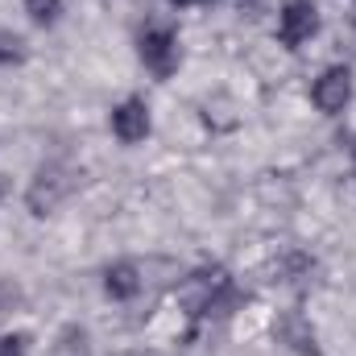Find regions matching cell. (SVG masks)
I'll use <instances>...</instances> for the list:
<instances>
[{"label": "cell", "instance_id": "obj_6", "mask_svg": "<svg viewBox=\"0 0 356 356\" xmlns=\"http://www.w3.org/2000/svg\"><path fill=\"white\" fill-rule=\"evenodd\" d=\"M104 290L112 294V298H137V290H141V273L137 266H129V261H120V266H112L104 273Z\"/></svg>", "mask_w": 356, "mask_h": 356}, {"label": "cell", "instance_id": "obj_5", "mask_svg": "<svg viewBox=\"0 0 356 356\" xmlns=\"http://www.w3.org/2000/svg\"><path fill=\"white\" fill-rule=\"evenodd\" d=\"M112 133L124 141V145H137L149 137V108L145 99H124L112 108Z\"/></svg>", "mask_w": 356, "mask_h": 356}, {"label": "cell", "instance_id": "obj_11", "mask_svg": "<svg viewBox=\"0 0 356 356\" xmlns=\"http://www.w3.org/2000/svg\"><path fill=\"white\" fill-rule=\"evenodd\" d=\"M170 4H203V0H170Z\"/></svg>", "mask_w": 356, "mask_h": 356}, {"label": "cell", "instance_id": "obj_7", "mask_svg": "<svg viewBox=\"0 0 356 356\" xmlns=\"http://www.w3.org/2000/svg\"><path fill=\"white\" fill-rule=\"evenodd\" d=\"M277 336H282L290 348H298V353H311V356H315V332H311V323H307L302 315H286V319L277 323Z\"/></svg>", "mask_w": 356, "mask_h": 356}, {"label": "cell", "instance_id": "obj_10", "mask_svg": "<svg viewBox=\"0 0 356 356\" xmlns=\"http://www.w3.org/2000/svg\"><path fill=\"white\" fill-rule=\"evenodd\" d=\"M0 356H25V340L21 336H0Z\"/></svg>", "mask_w": 356, "mask_h": 356}, {"label": "cell", "instance_id": "obj_8", "mask_svg": "<svg viewBox=\"0 0 356 356\" xmlns=\"http://www.w3.org/2000/svg\"><path fill=\"white\" fill-rule=\"evenodd\" d=\"M25 13L33 17V25H54L58 21V13H63V0H25Z\"/></svg>", "mask_w": 356, "mask_h": 356}, {"label": "cell", "instance_id": "obj_3", "mask_svg": "<svg viewBox=\"0 0 356 356\" xmlns=\"http://www.w3.org/2000/svg\"><path fill=\"white\" fill-rule=\"evenodd\" d=\"M315 33H319V8H315L311 0H290V4L282 8V21H277V38H282V46L298 50V46L311 42Z\"/></svg>", "mask_w": 356, "mask_h": 356}, {"label": "cell", "instance_id": "obj_1", "mask_svg": "<svg viewBox=\"0 0 356 356\" xmlns=\"http://www.w3.org/2000/svg\"><path fill=\"white\" fill-rule=\"evenodd\" d=\"M137 54L141 63L158 75V79H170L182 63V50H178V33L170 25H149L141 38H137Z\"/></svg>", "mask_w": 356, "mask_h": 356}, {"label": "cell", "instance_id": "obj_9", "mask_svg": "<svg viewBox=\"0 0 356 356\" xmlns=\"http://www.w3.org/2000/svg\"><path fill=\"white\" fill-rule=\"evenodd\" d=\"M21 58H25V42H21V38H13V33H0V67L21 63Z\"/></svg>", "mask_w": 356, "mask_h": 356}, {"label": "cell", "instance_id": "obj_4", "mask_svg": "<svg viewBox=\"0 0 356 356\" xmlns=\"http://www.w3.org/2000/svg\"><path fill=\"white\" fill-rule=\"evenodd\" d=\"M311 99H315L319 112L340 116V112L348 108V99H353V71H348V67H327V71L315 79Z\"/></svg>", "mask_w": 356, "mask_h": 356}, {"label": "cell", "instance_id": "obj_2", "mask_svg": "<svg viewBox=\"0 0 356 356\" xmlns=\"http://www.w3.org/2000/svg\"><path fill=\"white\" fill-rule=\"evenodd\" d=\"M224 294H228V273L224 269H199L182 286V307H186V315H207L220 307Z\"/></svg>", "mask_w": 356, "mask_h": 356}]
</instances>
